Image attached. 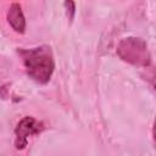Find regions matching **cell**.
<instances>
[{"mask_svg": "<svg viewBox=\"0 0 156 156\" xmlns=\"http://www.w3.org/2000/svg\"><path fill=\"white\" fill-rule=\"evenodd\" d=\"M7 21L10 26L17 33H24L26 30V18L22 12V9L18 4H12L7 12Z\"/></svg>", "mask_w": 156, "mask_h": 156, "instance_id": "obj_4", "label": "cell"}, {"mask_svg": "<svg viewBox=\"0 0 156 156\" xmlns=\"http://www.w3.org/2000/svg\"><path fill=\"white\" fill-rule=\"evenodd\" d=\"M27 74L39 84H46L55 68L50 46L41 45L29 50H20Z\"/></svg>", "mask_w": 156, "mask_h": 156, "instance_id": "obj_1", "label": "cell"}, {"mask_svg": "<svg viewBox=\"0 0 156 156\" xmlns=\"http://www.w3.org/2000/svg\"><path fill=\"white\" fill-rule=\"evenodd\" d=\"M65 9H66V13L69 21L73 20L74 13H76V4L73 0H65Z\"/></svg>", "mask_w": 156, "mask_h": 156, "instance_id": "obj_5", "label": "cell"}, {"mask_svg": "<svg viewBox=\"0 0 156 156\" xmlns=\"http://www.w3.org/2000/svg\"><path fill=\"white\" fill-rule=\"evenodd\" d=\"M43 129H44L43 123L38 122L33 117L26 116L24 118H22L18 122V124L15 129V135H16L15 145H16V147L17 149H23L27 145L28 136L34 135V134H39Z\"/></svg>", "mask_w": 156, "mask_h": 156, "instance_id": "obj_3", "label": "cell"}, {"mask_svg": "<svg viewBox=\"0 0 156 156\" xmlns=\"http://www.w3.org/2000/svg\"><path fill=\"white\" fill-rule=\"evenodd\" d=\"M117 54L123 60L135 66L146 67L150 65V52L146 43L135 37H129L119 41L117 46Z\"/></svg>", "mask_w": 156, "mask_h": 156, "instance_id": "obj_2", "label": "cell"}]
</instances>
